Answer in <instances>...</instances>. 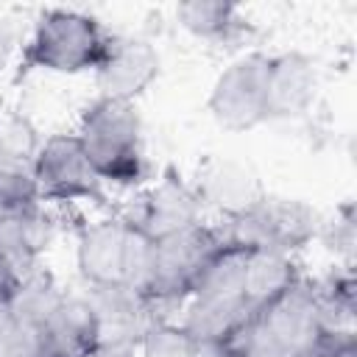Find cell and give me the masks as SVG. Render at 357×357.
I'll return each mask as SVG.
<instances>
[{"label":"cell","instance_id":"obj_3","mask_svg":"<svg viewBox=\"0 0 357 357\" xmlns=\"http://www.w3.org/2000/svg\"><path fill=\"white\" fill-rule=\"evenodd\" d=\"M112 31L89 11L81 8H42L22 42L17 59V75L53 73L84 75L95 73Z\"/></svg>","mask_w":357,"mask_h":357},{"label":"cell","instance_id":"obj_4","mask_svg":"<svg viewBox=\"0 0 357 357\" xmlns=\"http://www.w3.org/2000/svg\"><path fill=\"white\" fill-rule=\"evenodd\" d=\"M153 240L126 215L81 223L75 229V268L84 287L128 284L145 290Z\"/></svg>","mask_w":357,"mask_h":357},{"label":"cell","instance_id":"obj_22","mask_svg":"<svg viewBox=\"0 0 357 357\" xmlns=\"http://www.w3.org/2000/svg\"><path fill=\"white\" fill-rule=\"evenodd\" d=\"M39 190L31 167H3L0 170V218H11L39 206Z\"/></svg>","mask_w":357,"mask_h":357},{"label":"cell","instance_id":"obj_8","mask_svg":"<svg viewBox=\"0 0 357 357\" xmlns=\"http://www.w3.org/2000/svg\"><path fill=\"white\" fill-rule=\"evenodd\" d=\"M268 70L271 53L245 50L218 73L206 95V112L223 131L245 134L268 123Z\"/></svg>","mask_w":357,"mask_h":357},{"label":"cell","instance_id":"obj_13","mask_svg":"<svg viewBox=\"0 0 357 357\" xmlns=\"http://www.w3.org/2000/svg\"><path fill=\"white\" fill-rule=\"evenodd\" d=\"M321 89L318 61L304 50L271 53L268 70V123L271 120H298L312 112Z\"/></svg>","mask_w":357,"mask_h":357},{"label":"cell","instance_id":"obj_6","mask_svg":"<svg viewBox=\"0 0 357 357\" xmlns=\"http://www.w3.org/2000/svg\"><path fill=\"white\" fill-rule=\"evenodd\" d=\"M215 223L229 245L243 251H273L296 257L312 240H318L324 218L312 204L301 198L265 192L262 201L248 212Z\"/></svg>","mask_w":357,"mask_h":357},{"label":"cell","instance_id":"obj_1","mask_svg":"<svg viewBox=\"0 0 357 357\" xmlns=\"http://www.w3.org/2000/svg\"><path fill=\"white\" fill-rule=\"evenodd\" d=\"M73 134L106 187H148L151 162L145 151V126L137 103L95 95L81 109Z\"/></svg>","mask_w":357,"mask_h":357},{"label":"cell","instance_id":"obj_28","mask_svg":"<svg viewBox=\"0 0 357 357\" xmlns=\"http://www.w3.org/2000/svg\"><path fill=\"white\" fill-rule=\"evenodd\" d=\"M14 284H17V279H14V276L6 271V265L0 262V304H6V301H8V296H11Z\"/></svg>","mask_w":357,"mask_h":357},{"label":"cell","instance_id":"obj_19","mask_svg":"<svg viewBox=\"0 0 357 357\" xmlns=\"http://www.w3.org/2000/svg\"><path fill=\"white\" fill-rule=\"evenodd\" d=\"M324 329H354V273L351 265H337L326 276L312 279Z\"/></svg>","mask_w":357,"mask_h":357},{"label":"cell","instance_id":"obj_18","mask_svg":"<svg viewBox=\"0 0 357 357\" xmlns=\"http://www.w3.org/2000/svg\"><path fill=\"white\" fill-rule=\"evenodd\" d=\"M67 290L59 284V279L42 265L36 271H31L28 276H22L8 301H6V312L20 321L22 326H31L36 332L45 329V324L50 321V315L59 310V304L64 301Z\"/></svg>","mask_w":357,"mask_h":357},{"label":"cell","instance_id":"obj_10","mask_svg":"<svg viewBox=\"0 0 357 357\" xmlns=\"http://www.w3.org/2000/svg\"><path fill=\"white\" fill-rule=\"evenodd\" d=\"M126 218L139 226L151 240H159L206 220V212L195 195L192 181L184 178L173 165H167L159 178L148 181L139 201L131 212H126Z\"/></svg>","mask_w":357,"mask_h":357},{"label":"cell","instance_id":"obj_21","mask_svg":"<svg viewBox=\"0 0 357 357\" xmlns=\"http://www.w3.org/2000/svg\"><path fill=\"white\" fill-rule=\"evenodd\" d=\"M139 357H215V351L204 349L178 321L162 318L156 321L137 343Z\"/></svg>","mask_w":357,"mask_h":357},{"label":"cell","instance_id":"obj_25","mask_svg":"<svg viewBox=\"0 0 357 357\" xmlns=\"http://www.w3.org/2000/svg\"><path fill=\"white\" fill-rule=\"evenodd\" d=\"M307 357H357L354 329H324L321 340Z\"/></svg>","mask_w":357,"mask_h":357},{"label":"cell","instance_id":"obj_20","mask_svg":"<svg viewBox=\"0 0 357 357\" xmlns=\"http://www.w3.org/2000/svg\"><path fill=\"white\" fill-rule=\"evenodd\" d=\"M42 145L33 120L20 112L0 106V170L3 167H31Z\"/></svg>","mask_w":357,"mask_h":357},{"label":"cell","instance_id":"obj_9","mask_svg":"<svg viewBox=\"0 0 357 357\" xmlns=\"http://www.w3.org/2000/svg\"><path fill=\"white\" fill-rule=\"evenodd\" d=\"M159 73L162 56L151 39L137 33H112L109 47L92 75L98 98L137 103V98L153 86Z\"/></svg>","mask_w":357,"mask_h":357},{"label":"cell","instance_id":"obj_7","mask_svg":"<svg viewBox=\"0 0 357 357\" xmlns=\"http://www.w3.org/2000/svg\"><path fill=\"white\" fill-rule=\"evenodd\" d=\"M39 201L56 204V206H73V204H89L98 209L112 206L109 187L89 165L81 142L73 131H59L42 139L33 165H31Z\"/></svg>","mask_w":357,"mask_h":357},{"label":"cell","instance_id":"obj_17","mask_svg":"<svg viewBox=\"0 0 357 357\" xmlns=\"http://www.w3.org/2000/svg\"><path fill=\"white\" fill-rule=\"evenodd\" d=\"M301 268L296 257L273 254V251H245V273H243V293L251 312L282 296L301 279Z\"/></svg>","mask_w":357,"mask_h":357},{"label":"cell","instance_id":"obj_2","mask_svg":"<svg viewBox=\"0 0 357 357\" xmlns=\"http://www.w3.org/2000/svg\"><path fill=\"white\" fill-rule=\"evenodd\" d=\"M324 335L312 279L301 276L282 296L251 312L215 357H307Z\"/></svg>","mask_w":357,"mask_h":357},{"label":"cell","instance_id":"obj_11","mask_svg":"<svg viewBox=\"0 0 357 357\" xmlns=\"http://www.w3.org/2000/svg\"><path fill=\"white\" fill-rule=\"evenodd\" d=\"M190 181L204 212H215L218 220H229L248 212L268 192L251 162L220 153L206 156Z\"/></svg>","mask_w":357,"mask_h":357},{"label":"cell","instance_id":"obj_26","mask_svg":"<svg viewBox=\"0 0 357 357\" xmlns=\"http://www.w3.org/2000/svg\"><path fill=\"white\" fill-rule=\"evenodd\" d=\"M22 42H25V36H22L20 25H17L11 17L0 14V78H3L6 70L20 59Z\"/></svg>","mask_w":357,"mask_h":357},{"label":"cell","instance_id":"obj_15","mask_svg":"<svg viewBox=\"0 0 357 357\" xmlns=\"http://www.w3.org/2000/svg\"><path fill=\"white\" fill-rule=\"evenodd\" d=\"M176 22L198 42L234 47L257 33V25L243 11L223 0H187L176 6Z\"/></svg>","mask_w":357,"mask_h":357},{"label":"cell","instance_id":"obj_24","mask_svg":"<svg viewBox=\"0 0 357 357\" xmlns=\"http://www.w3.org/2000/svg\"><path fill=\"white\" fill-rule=\"evenodd\" d=\"M335 254L343 257V265H351V245H354V212L351 204H343L332 220H324L321 234Z\"/></svg>","mask_w":357,"mask_h":357},{"label":"cell","instance_id":"obj_14","mask_svg":"<svg viewBox=\"0 0 357 357\" xmlns=\"http://www.w3.org/2000/svg\"><path fill=\"white\" fill-rule=\"evenodd\" d=\"M56 240V220L45 204L0 218V262L20 282L31 271L42 268L45 254Z\"/></svg>","mask_w":357,"mask_h":357},{"label":"cell","instance_id":"obj_5","mask_svg":"<svg viewBox=\"0 0 357 357\" xmlns=\"http://www.w3.org/2000/svg\"><path fill=\"white\" fill-rule=\"evenodd\" d=\"M226 245L215 220H201L181 231L153 240L151 273L145 296L153 301L162 318H170L173 310H181L206 268V262Z\"/></svg>","mask_w":357,"mask_h":357},{"label":"cell","instance_id":"obj_12","mask_svg":"<svg viewBox=\"0 0 357 357\" xmlns=\"http://www.w3.org/2000/svg\"><path fill=\"white\" fill-rule=\"evenodd\" d=\"M84 298L95 315L98 340H120L139 343V337L162 321L153 301L128 284H106V287H84Z\"/></svg>","mask_w":357,"mask_h":357},{"label":"cell","instance_id":"obj_23","mask_svg":"<svg viewBox=\"0 0 357 357\" xmlns=\"http://www.w3.org/2000/svg\"><path fill=\"white\" fill-rule=\"evenodd\" d=\"M0 357H42V332L22 326L3 310V315H0Z\"/></svg>","mask_w":357,"mask_h":357},{"label":"cell","instance_id":"obj_27","mask_svg":"<svg viewBox=\"0 0 357 357\" xmlns=\"http://www.w3.org/2000/svg\"><path fill=\"white\" fill-rule=\"evenodd\" d=\"M84 357H139L137 343H120V340H95L92 349Z\"/></svg>","mask_w":357,"mask_h":357},{"label":"cell","instance_id":"obj_16","mask_svg":"<svg viewBox=\"0 0 357 357\" xmlns=\"http://www.w3.org/2000/svg\"><path fill=\"white\" fill-rule=\"evenodd\" d=\"M95 340L98 326L84 293H67L42 329V357H84Z\"/></svg>","mask_w":357,"mask_h":357}]
</instances>
